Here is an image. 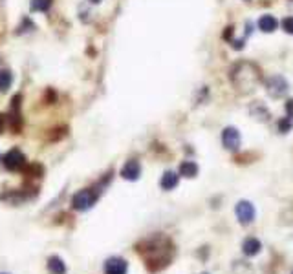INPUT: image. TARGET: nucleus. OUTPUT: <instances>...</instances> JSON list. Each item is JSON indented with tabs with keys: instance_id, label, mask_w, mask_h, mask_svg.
<instances>
[{
	"instance_id": "12",
	"label": "nucleus",
	"mask_w": 293,
	"mask_h": 274,
	"mask_svg": "<svg viewBox=\"0 0 293 274\" xmlns=\"http://www.w3.org/2000/svg\"><path fill=\"white\" fill-rule=\"evenodd\" d=\"M48 271L50 274H66V263L62 262V258L59 256H52L48 260Z\"/></svg>"
},
{
	"instance_id": "24",
	"label": "nucleus",
	"mask_w": 293,
	"mask_h": 274,
	"mask_svg": "<svg viewBox=\"0 0 293 274\" xmlns=\"http://www.w3.org/2000/svg\"><path fill=\"white\" fill-rule=\"evenodd\" d=\"M0 274H7V273H0Z\"/></svg>"
},
{
	"instance_id": "8",
	"label": "nucleus",
	"mask_w": 293,
	"mask_h": 274,
	"mask_svg": "<svg viewBox=\"0 0 293 274\" xmlns=\"http://www.w3.org/2000/svg\"><path fill=\"white\" fill-rule=\"evenodd\" d=\"M240 132L234 126H228L226 130L222 132V143L228 150H236L240 146Z\"/></svg>"
},
{
	"instance_id": "14",
	"label": "nucleus",
	"mask_w": 293,
	"mask_h": 274,
	"mask_svg": "<svg viewBox=\"0 0 293 274\" xmlns=\"http://www.w3.org/2000/svg\"><path fill=\"white\" fill-rule=\"evenodd\" d=\"M179 176L183 178H196L198 176V165L194 161H183L179 165Z\"/></svg>"
},
{
	"instance_id": "19",
	"label": "nucleus",
	"mask_w": 293,
	"mask_h": 274,
	"mask_svg": "<svg viewBox=\"0 0 293 274\" xmlns=\"http://www.w3.org/2000/svg\"><path fill=\"white\" fill-rule=\"evenodd\" d=\"M277 128H279V132H281V134H288V132L292 130V119L288 117V119L279 121V125H277Z\"/></svg>"
},
{
	"instance_id": "7",
	"label": "nucleus",
	"mask_w": 293,
	"mask_h": 274,
	"mask_svg": "<svg viewBox=\"0 0 293 274\" xmlns=\"http://www.w3.org/2000/svg\"><path fill=\"white\" fill-rule=\"evenodd\" d=\"M128 262L119 256H112L105 262V274H126Z\"/></svg>"
},
{
	"instance_id": "17",
	"label": "nucleus",
	"mask_w": 293,
	"mask_h": 274,
	"mask_svg": "<svg viewBox=\"0 0 293 274\" xmlns=\"http://www.w3.org/2000/svg\"><path fill=\"white\" fill-rule=\"evenodd\" d=\"M11 81H13V75L9 70L0 72V91H6V90L11 86Z\"/></svg>"
},
{
	"instance_id": "4",
	"label": "nucleus",
	"mask_w": 293,
	"mask_h": 274,
	"mask_svg": "<svg viewBox=\"0 0 293 274\" xmlns=\"http://www.w3.org/2000/svg\"><path fill=\"white\" fill-rule=\"evenodd\" d=\"M2 165H4V168L11 170V172H18V170H24V167H26V157H24V154H22L20 150L13 148V150H9L6 155H4V159H2Z\"/></svg>"
},
{
	"instance_id": "5",
	"label": "nucleus",
	"mask_w": 293,
	"mask_h": 274,
	"mask_svg": "<svg viewBox=\"0 0 293 274\" xmlns=\"http://www.w3.org/2000/svg\"><path fill=\"white\" fill-rule=\"evenodd\" d=\"M266 90H268V93L271 97L279 99V97L286 95L290 86H288V81L282 77V75H273V77L268 79V83H266Z\"/></svg>"
},
{
	"instance_id": "2",
	"label": "nucleus",
	"mask_w": 293,
	"mask_h": 274,
	"mask_svg": "<svg viewBox=\"0 0 293 274\" xmlns=\"http://www.w3.org/2000/svg\"><path fill=\"white\" fill-rule=\"evenodd\" d=\"M231 81L240 91H253L260 83V72L253 62H238L231 70Z\"/></svg>"
},
{
	"instance_id": "9",
	"label": "nucleus",
	"mask_w": 293,
	"mask_h": 274,
	"mask_svg": "<svg viewBox=\"0 0 293 274\" xmlns=\"http://www.w3.org/2000/svg\"><path fill=\"white\" fill-rule=\"evenodd\" d=\"M121 176L123 179H128V181H136L139 179L141 176V165H139L136 159H130V161H126L121 168Z\"/></svg>"
},
{
	"instance_id": "13",
	"label": "nucleus",
	"mask_w": 293,
	"mask_h": 274,
	"mask_svg": "<svg viewBox=\"0 0 293 274\" xmlns=\"http://www.w3.org/2000/svg\"><path fill=\"white\" fill-rule=\"evenodd\" d=\"M277 18L271 17V15H264V17H260V20H258V28L264 31V33H271V31L277 30Z\"/></svg>"
},
{
	"instance_id": "22",
	"label": "nucleus",
	"mask_w": 293,
	"mask_h": 274,
	"mask_svg": "<svg viewBox=\"0 0 293 274\" xmlns=\"http://www.w3.org/2000/svg\"><path fill=\"white\" fill-rule=\"evenodd\" d=\"M4 126H6V117L0 115V134H2V130H4Z\"/></svg>"
},
{
	"instance_id": "21",
	"label": "nucleus",
	"mask_w": 293,
	"mask_h": 274,
	"mask_svg": "<svg viewBox=\"0 0 293 274\" xmlns=\"http://www.w3.org/2000/svg\"><path fill=\"white\" fill-rule=\"evenodd\" d=\"M286 113L290 119H293V99H290V101L286 102Z\"/></svg>"
},
{
	"instance_id": "10",
	"label": "nucleus",
	"mask_w": 293,
	"mask_h": 274,
	"mask_svg": "<svg viewBox=\"0 0 293 274\" xmlns=\"http://www.w3.org/2000/svg\"><path fill=\"white\" fill-rule=\"evenodd\" d=\"M178 183H179V174L171 172V170L163 174L162 181H160V185H162L163 190H174V188L178 186Z\"/></svg>"
},
{
	"instance_id": "1",
	"label": "nucleus",
	"mask_w": 293,
	"mask_h": 274,
	"mask_svg": "<svg viewBox=\"0 0 293 274\" xmlns=\"http://www.w3.org/2000/svg\"><path fill=\"white\" fill-rule=\"evenodd\" d=\"M136 250L145 258L147 269L150 273H158L171 263L173 258V243L163 236H154L136 245Z\"/></svg>"
},
{
	"instance_id": "3",
	"label": "nucleus",
	"mask_w": 293,
	"mask_h": 274,
	"mask_svg": "<svg viewBox=\"0 0 293 274\" xmlns=\"http://www.w3.org/2000/svg\"><path fill=\"white\" fill-rule=\"evenodd\" d=\"M97 197H99V190H94V188L79 190L77 194L72 197V207L75 210H88L94 207V203L97 201Z\"/></svg>"
},
{
	"instance_id": "26",
	"label": "nucleus",
	"mask_w": 293,
	"mask_h": 274,
	"mask_svg": "<svg viewBox=\"0 0 293 274\" xmlns=\"http://www.w3.org/2000/svg\"><path fill=\"white\" fill-rule=\"evenodd\" d=\"M292 274H293V273H292Z\"/></svg>"
},
{
	"instance_id": "25",
	"label": "nucleus",
	"mask_w": 293,
	"mask_h": 274,
	"mask_svg": "<svg viewBox=\"0 0 293 274\" xmlns=\"http://www.w3.org/2000/svg\"><path fill=\"white\" fill-rule=\"evenodd\" d=\"M292 2H293V0H292Z\"/></svg>"
},
{
	"instance_id": "23",
	"label": "nucleus",
	"mask_w": 293,
	"mask_h": 274,
	"mask_svg": "<svg viewBox=\"0 0 293 274\" xmlns=\"http://www.w3.org/2000/svg\"><path fill=\"white\" fill-rule=\"evenodd\" d=\"M90 2H92V4H99V2H101V0H90Z\"/></svg>"
},
{
	"instance_id": "16",
	"label": "nucleus",
	"mask_w": 293,
	"mask_h": 274,
	"mask_svg": "<svg viewBox=\"0 0 293 274\" xmlns=\"http://www.w3.org/2000/svg\"><path fill=\"white\" fill-rule=\"evenodd\" d=\"M251 113L257 117L258 121H268L269 119V112L266 110V108L260 104V102H255L251 106Z\"/></svg>"
},
{
	"instance_id": "6",
	"label": "nucleus",
	"mask_w": 293,
	"mask_h": 274,
	"mask_svg": "<svg viewBox=\"0 0 293 274\" xmlns=\"http://www.w3.org/2000/svg\"><path fill=\"white\" fill-rule=\"evenodd\" d=\"M234 212H236V218H238V221L242 225H249V223H253L255 218H257V210H255L251 201H240L238 205H236Z\"/></svg>"
},
{
	"instance_id": "15",
	"label": "nucleus",
	"mask_w": 293,
	"mask_h": 274,
	"mask_svg": "<svg viewBox=\"0 0 293 274\" xmlns=\"http://www.w3.org/2000/svg\"><path fill=\"white\" fill-rule=\"evenodd\" d=\"M52 2L54 0H31V11H39V13H44L48 11L50 7H52Z\"/></svg>"
},
{
	"instance_id": "11",
	"label": "nucleus",
	"mask_w": 293,
	"mask_h": 274,
	"mask_svg": "<svg viewBox=\"0 0 293 274\" xmlns=\"http://www.w3.org/2000/svg\"><path fill=\"white\" fill-rule=\"evenodd\" d=\"M260 249H262V243L257 238H247L242 243V250H244L245 256H257L258 252H260Z\"/></svg>"
},
{
	"instance_id": "18",
	"label": "nucleus",
	"mask_w": 293,
	"mask_h": 274,
	"mask_svg": "<svg viewBox=\"0 0 293 274\" xmlns=\"http://www.w3.org/2000/svg\"><path fill=\"white\" fill-rule=\"evenodd\" d=\"M26 174L28 176H31V178H41L42 174V167H39V165H31V167H24Z\"/></svg>"
},
{
	"instance_id": "20",
	"label": "nucleus",
	"mask_w": 293,
	"mask_h": 274,
	"mask_svg": "<svg viewBox=\"0 0 293 274\" xmlns=\"http://www.w3.org/2000/svg\"><path fill=\"white\" fill-rule=\"evenodd\" d=\"M282 30L286 31V33H290V35H293V17H286L284 20H282Z\"/></svg>"
}]
</instances>
